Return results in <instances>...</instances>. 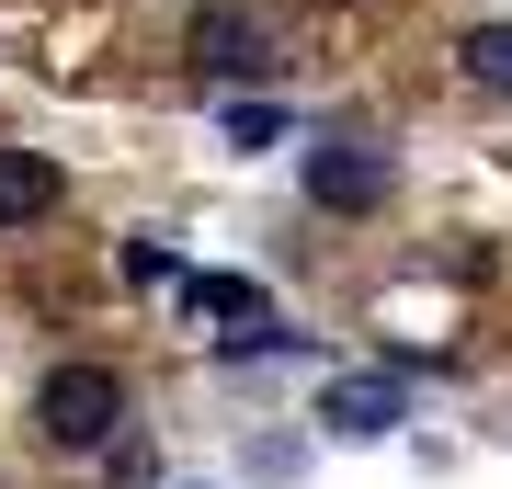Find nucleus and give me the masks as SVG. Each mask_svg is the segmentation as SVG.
<instances>
[{"instance_id":"f257e3e1","label":"nucleus","mask_w":512,"mask_h":489,"mask_svg":"<svg viewBox=\"0 0 512 489\" xmlns=\"http://www.w3.org/2000/svg\"><path fill=\"white\" fill-rule=\"evenodd\" d=\"M35 433H46L57 455H103L114 433H126V376H114V364H46Z\"/></svg>"},{"instance_id":"f03ea898","label":"nucleus","mask_w":512,"mask_h":489,"mask_svg":"<svg viewBox=\"0 0 512 489\" xmlns=\"http://www.w3.org/2000/svg\"><path fill=\"white\" fill-rule=\"evenodd\" d=\"M296 182H308V205H330V217H365V205H387V148L376 137H319L308 160H296Z\"/></svg>"},{"instance_id":"7ed1b4c3","label":"nucleus","mask_w":512,"mask_h":489,"mask_svg":"<svg viewBox=\"0 0 512 489\" xmlns=\"http://www.w3.org/2000/svg\"><path fill=\"white\" fill-rule=\"evenodd\" d=\"M194 69L205 80H274V35H262L251 0H194Z\"/></svg>"},{"instance_id":"20e7f679","label":"nucleus","mask_w":512,"mask_h":489,"mask_svg":"<svg viewBox=\"0 0 512 489\" xmlns=\"http://www.w3.org/2000/svg\"><path fill=\"white\" fill-rule=\"evenodd\" d=\"M319 421H330V433H353V444H376V433H399V421H410V399H399L387 376H342V387H319Z\"/></svg>"},{"instance_id":"39448f33","label":"nucleus","mask_w":512,"mask_h":489,"mask_svg":"<svg viewBox=\"0 0 512 489\" xmlns=\"http://www.w3.org/2000/svg\"><path fill=\"white\" fill-rule=\"evenodd\" d=\"M57 194H69V182H57L46 148H0V228H35Z\"/></svg>"},{"instance_id":"423d86ee","label":"nucleus","mask_w":512,"mask_h":489,"mask_svg":"<svg viewBox=\"0 0 512 489\" xmlns=\"http://www.w3.org/2000/svg\"><path fill=\"white\" fill-rule=\"evenodd\" d=\"M183 296H194L205 319H239V330H262V285H251V273H194Z\"/></svg>"},{"instance_id":"0eeeda50","label":"nucleus","mask_w":512,"mask_h":489,"mask_svg":"<svg viewBox=\"0 0 512 489\" xmlns=\"http://www.w3.org/2000/svg\"><path fill=\"white\" fill-rule=\"evenodd\" d=\"M456 57H467V80L512 91V23H467V35H456Z\"/></svg>"},{"instance_id":"6e6552de","label":"nucleus","mask_w":512,"mask_h":489,"mask_svg":"<svg viewBox=\"0 0 512 489\" xmlns=\"http://www.w3.org/2000/svg\"><path fill=\"white\" fill-rule=\"evenodd\" d=\"M217 126H228V148H274L285 137V103H228Z\"/></svg>"},{"instance_id":"1a4fd4ad","label":"nucleus","mask_w":512,"mask_h":489,"mask_svg":"<svg viewBox=\"0 0 512 489\" xmlns=\"http://www.w3.org/2000/svg\"><path fill=\"white\" fill-rule=\"evenodd\" d=\"M126 285H171V251H160V239H126Z\"/></svg>"}]
</instances>
